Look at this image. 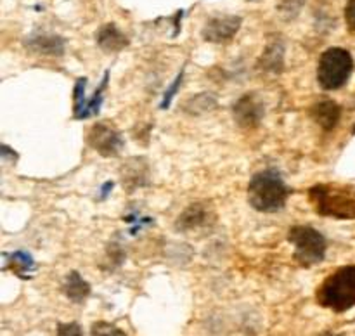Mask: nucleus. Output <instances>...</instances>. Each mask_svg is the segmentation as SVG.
Listing matches in <instances>:
<instances>
[{
	"label": "nucleus",
	"mask_w": 355,
	"mask_h": 336,
	"mask_svg": "<svg viewBox=\"0 0 355 336\" xmlns=\"http://www.w3.org/2000/svg\"><path fill=\"white\" fill-rule=\"evenodd\" d=\"M180 82H182V71H180V75L177 76L175 80H173V82H172V85H170V89L166 90L165 97H163V104H162V107H168V106H170V103H172L173 96H175V94H177V90H179V85H180Z\"/></svg>",
	"instance_id": "21"
},
{
	"label": "nucleus",
	"mask_w": 355,
	"mask_h": 336,
	"mask_svg": "<svg viewBox=\"0 0 355 336\" xmlns=\"http://www.w3.org/2000/svg\"><path fill=\"white\" fill-rule=\"evenodd\" d=\"M321 336H343V335H336V333H331V331H326V333H322Z\"/></svg>",
	"instance_id": "24"
},
{
	"label": "nucleus",
	"mask_w": 355,
	"mask_h": 336,
	"mask_svg": "<svg viewBox=\"0 0 355 336\" xmlns=\"http://www.w3.org/2000/svg\"><path fill=\"white\" fill-rule=\"evenodd\" d=\"M288 241L295 246L293 258L300 267L311 269L324 260L328 242L324 236L312 225H293L288 231Z\"/></svg>",
	"instance_id": "4"
},
{
	"label": "nucleus",
	"mask_w": 355,
	"mask_h": 336,
	"mask_svg": "<svg viewBox=\"0 0 355 336\" xmlns=\"http://www.w3.org/2000/svg\"><path fill=\"white\" fill-rule=\"evenodd\" d=\"M239 16H218L211 17L203 28V38L211 44H225L231 40L241 28Z\"/></svg>",
	"instance_id": "7"
},
{
	"label": "nucleus",
	"mask_w": 355,
	"mask_h": 336,
	"mask_svg": "<svg viewBox=\"0 0 355 336\" xmlns=\"http://www.w3.org/2000/svg\"><path fill=\"white\" fill-rule=\"evenodd\" d=\"M315 213L336 220H355V187L350 184L321 182L309 189Z\"/></svg>",
	"instance_id": "1"
},
{
	"label": "nucleus",
	"mask_w": 355,
	"mask_h": 336,
	"mask_svg": "<svg viewBox=\"0 0 355 336\" xmlns=\"http://www.w3.org/2000/svg\"><path fill=\"white\" fill-rule=\"evenodd\" d=\"M85 83H87L85 78H80L75 85V96H73V99H75L76 118H83V113H85L87 109V104H89L85 100Z\"/></svg>",
	"instance_id": "19"
},
{
	"label": "nucleus",
	"mask_w": 355,
	"mask_h": 336,
	"mask_svg": "<svg viewBox=\"0 0 355 336\" xmlns=\"http://www.w3.org/2000/svg\"><path fill=\"white\" fill-rule=\"evenodd\" d=\"M232 113H234L236 123L241 128H257L262 121L266 109L260 99H257L253 94H246L234 104Z\"/></svg>",
	"instance_id": "8"
},
{
	"label": "nucleus",
	"mask_w": 355,
	"mask_h": 336,
	"mask_svg": "<svg viewBox=\"0 0 355 336\" xmlns=\"http://www.w3.org/2000/svg\"><path fill=\"white\" fill-rule=\"evenodd\" d=\"M211 211L205 203H194L187 206L182 213L179 215L175 222V227L179 231H193V229L203 227L210 222Z\"/></svg>",
	"instance_id": "10"
},
{
	"label": "nucleus",
	"mask_w": 355,
	"mask_h": 336,
	"mask_svg": "<svg viewBox=\"0 0 355 336\" xmlns=\"http://www.w3.org/2000/svg\"><path fill=\"white\" fill-rule=\"evenodd\" d=\"M31 51L44 55H62L64 52V42L58 35H37L26 42Z\"/></svg>",
	"instance_id": "14"
},
{
	"label": "nucleus",
	"mask_w": 355,
	"mask_h": 336,
	"mask_svg": "<svg viewBox=\"0 0 355 336\" xmlns=\"http://www.w3.org/2000/svg\"><path fill=\"white\" fill-rule=\"evenodd\" d=\"M354 58L347 48L331 47L319 58L318 82L324 90H338L350 80Z\"/></svg>",
	"instance_id": "5"
},
{
	"label": "nucleus",
	"mask_w": 355,
	"mask_h": 336,
	"mask_svg": "<svg viewBox=\"0 0 355 336\" xmlns=\"http://www.w3.org/2000/svg\"><path fill=\"white\" fill-rule=\"evenodd\" d=\"M284 64V45L281 42H272V44L267 45L266 52L260 58V68L266 69V71L277 73L283 71Z\"/></svg>",
	"instance_id": "15"
},
{
	"label": "nucleus",
	"mask_w": 355,
	"mask_h": 336,
	"mask_svg": "<svg viewBox=\"0 0 355 336\" xmlns=\"http://www.w3.org/2000/svg\"><path fill=\"white\" fill-rule=\"evenodd\" d=\"M62 291H64L66 298L71 300L73 303H83L90 297V284L76 270H73L66 276Z\"/></svg>",
	"instance_id": "13"
},
{
	"label": "nucleus",
	"mask_w": 355,
	"mask_h": 336,
	"mask_svg": "<svg viewBox=\"0 0 355 336\" xmlns=\"http://www.w3.org/2000/svg\"><path fill=\"white\" fill-rule=\"evenodd\" d=\"M121 179L128 191L148 186V166L142 159H132L121 168Z\"/></svg>",
	"instance_id": "12"
},
{
	"label": "nucleus",
	"mask_w": 355,
	"mask_h": 336,
	"mask_svg": "<svg viewBox=\"0 0 355 336\" xmlns=\"http://www.w3.org/2000/svg\"><path fill=\"white\" fill-rule=\"evenodd\" d=\"M10 260H12V270L19 276H26L24 272H28L30 269H33V258H31L28 253L24 251H14L10 255Z\"/></svg>",
	"instance_id": "18"
},
{
	"label": "nucleus",
	"mask_w": 355,
	"mask_h": 336,
	"mask_svg": "<svg viewBox=\"0 0 355 336\" xmlns=\"http://www.w3.org/2000/svg\"><path fill=\"white\" fill-rule=\"evenodd\" d=\"M288 196H290V187L274 170L257 173L248 184L250 204L263 213H276L283 210Z\"/></svg>",
	"instance_id": "3"
},
{
	"label": "nucleus",
	"mask_w": 355,
	"mask_h": 336,
	"mask_svg": "<svg viewBox=\"0 0 355 336\" xmlns=\"http://www.w3.org/2000/svg\"><path fill=\"white\" fill-rule=\"evenodd\" d=\"M58 336H83V329L78 322H59Z\"/></svg>",
	"instance_id": "20"
},
{
	"label": "nucleus",
	"mask_w": 355,
	"mask_h": 336,
	"mask_svg": "<svg viewBox=\"0 0 355 336\" xmlns=\"http://www.w3.org/2000/svg\"><path fill=\"white\" fill-rule=\"evenodd\" d=\"M315 301L336 314L355 307V265L340 267L326 277L315 291Z\"/></svg>",
	"instance_id": "2"
},
{
	"label": "nucleus",
	"mask_w": 355,
	"mask_h": 336,
	"mask_svg": "<svg viewBox=\"0 0 355 336\" xmlns=\"http://www.w3.org/2000/svg\"><path fill=\"white\" fill-rule=\"evenodd\" d=\"M110 189H113V182H106V186H104V189H103V196H106L107 191Z\"/></svg>",
	"instance_id": "23"
},
{
	"label": "nucleus",
	"mask_w": 355,
	"mask_h": 336,
	"mask_svg": "<svg viewBox=\"0 0 355 336\" xmlns=\"http://www.w3.org/2000/svg\"><path fill=\"white\" fill-rule=\"evenodd\" d=\"M96 38L97 45H99L104 52H120L128 45L127 35L113 23H107L104 24V26H101Z\"/></svg>",
	"instance_id": "11"
},
{
	"label": "nucleus",
	"mask_w": 355,
	"mask_h": 336,
	"mask_svg": "<svg viewBox=\"0 0 355 336\" xmlns=\"http://www.w3.org/2000/svg\"><path fill=\"white\" fill-rule=\"evenodd\" d=\"M345 23L350 33H355V0H349V2H347Z\"/></svg>",
	"instance_id": "22"
},
{
	"label": "nucleus",
	"mask_w": 355,
	"mask_h": 336,
	"mask_svg": "<svg viewBox=\"0 0 355 336\" xmlns=\"http://www.w3.org/2000/svg\"><path fill=\"white\" fill-rule=\"evenodd\" d=\"M217 106V100L215 97L208 96V94H200V96L189 97L186 100V104L182 106V109L189 114H201L205 111H210Z\"/></svg>",
	"instance_id": "16"
},
{
	"label": "nucleus",
	"mask_w": 355,
	"mask_h": 336,
	"mask_svg": "<svg viewBox=\"0 0 355 336\" xmlns=\"http://www.w3.org/2000/svg\"><path fill=\"white\" fill-rule=\"evenodd\" d=\"M90 336H128L123 329H120L118 326L111 324L106 321H97L94 322L92 328H90Z\"/></svg>",
	"instance_id": "17"
},
{
	"label": "nucleus",
	"mask_w": 355,
	"mask_h": 336,
	"mask_svg": "<svg viewBox=\"0 0 355 336\" xmlns=\"http://www.w3.org/2000/svg\"><path fill=\"white\" fill-rule=\"evenodd\" d=\"M311 118L322 128V130L329 132L338 125L340 118H342V107L338 106V103H335L329 97H322L318 99L311 107Z\"/></svg>",
	"instance_id": "9"
},
{
	"label": "nucleus",
	"mask_w": 355,
	"mask_h": 336,
	"mask_svg": "<svg viewBox=\"0 0 355 336\" xmlns=\"http://www.w3.org/2000/svg\"><path fill=\"white\" fill-rule=\"evenodd\" d=\"M87 142L104 158L116 156L123 148V139H121L120 132L107 121H99V123L92 125L87 134Z\"/></svg>",
	"instance_id": "6"
}]
</instances>
